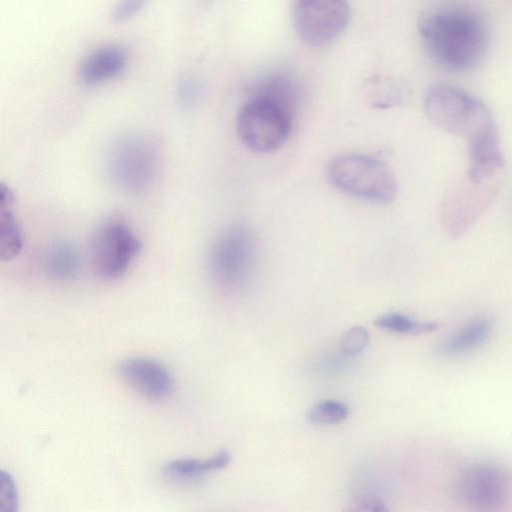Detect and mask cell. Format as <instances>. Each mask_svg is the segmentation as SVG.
Here are the masks:
<instances>
[{
    "instance_id": "obj_1",
    "label": "cell",
    "mask_w": 512,
    "mask_h": 512,
    "mask_svg": "<svg viewBox=\"0 0 512 512\" xmlns=\"http://www.w3.org/2000/svg\"><path fill=\"white\" fill-rule=\"evenodd\" d=\"M418 28L428 55L446 70L469 71L486 53L487 24L472 8L446 6L433 10L421 19Z\"/></svg>"
},
{
    "instance_id": "obj_2",
    "label": "cell",
    "mask_w": 512,
    "mask_h": 512,
    "mask_svg": "<svg viewBox=\"0 0 512 512\" xmlns=\"http://www.w3.org/2000/svg\"><path fill=\"white\" fill-rule=\"evenodd\" d=\"M424 110L433 125L467 141L496 127L480 99L450 84L432 85L425 94Z\"/></svg>"
},
{
    "instance_id": "obj_3",
    "label": "cell",
    "mask_w": 512,
    "mask_h": 512,
    "mask_svg": "<svg viewBox=\"0 0 512 512\" xmlns=\"http://www.w3.org/2000/svg\"><path fill=\"white\" fill-rule=\"evenodd\" d=\"M330 182L341 192L375 203H390L397 194L396 178L388 165L374 156L345 153L328 164Z\"/></svg>"
},
{
    "instance_id": "obj_4",
    "label": "cell",
    "mask_w": 512,
    "mask_h": 512,
    "mask_svg": "<svg viewBox=\"0 0 512 512\" xmlns=\"http://www.w3.org/2000/svg\"><path fill=\"white\" fill-rule=\"evenodd\" d=\"M257 262V239L251 228L234 224L215 240L209 255L213 282L223 290L238 291L251 280Z\"/></svg>"
},
{
    "instance_id": "obj_5",
    "label": "cell",
    "mask_w": 512,
    "mask_h": 512,
    "mask_svg": "<svg viewBox=\"0 0 512 512\" xmlns=\"http://www.w3.org/2000/svg\"><path fill=\"white\" fill-rule=\"evenodd\" d=\"M294 114L278 102L250 94L237 115V134L241 142L254 152L274 151L288 138Z\"/></svg>"
},
{
    "instance_id": "obj_6",
    "label": "cell",
    "mask_w": 512,
    "mask_h": 512,
    "mask_svg": "<svg viewBox=\"0 0 512 512\" xmlns=\"http://www.w3.org/2000/svg\"><path fill=\"white\" fill-rule=\"evenodd\" d=\"M110 179L129 194L147 190L158 170V151L146 136L131 134L117 140L107 158Z\"/></svg>"
},
{
    "instance_id": "obj_7",
    "label": "cell",
    "mask_w": 512,
    "mask_h": 512,
    "mask_svg": "<svg viewBox=\"0 0 512 512\" xmlns=\"http://www.w3.org/2000/svg\"><path fill=\"white\" fill-rule=\"evenodd\" d=\"M498 187V176L481 182L466 176L450 187L439 206L444 231L454 238L463 235L489 206Z\"/></svg>"
},
{
    "instance_id": "obj_8",
    "label": "cell",
    "mask_w": 512,
    "mask_h": 512,
    "mask_svg": "<svg viewBox=\"0 0 512 512\" xmlns=\"http://www.w3.org/2000/svg\"><path fill=\"white\" fill-rule=\"evenodd\" d=\"M140 249L141 242L127 223L120 219L107 220L91 240L92 267L102 279H117L126 273Z\"/></svg>"
},
{
    "instance_id": "obj_9",
    "label": "cell",
    "mask_w": 512,
    "mask_h": 512,
    "mask_svg": "<svg viewBox=\"0 0 512 512\" xmlns=\"http://www.w3.org/2000/svg\"><path fill=\"white\" fill-rule=\"evenodd\" d=\"M350 17L346 0H295L293 5L296 33L310 47L332 44L345 31Z\"/></svg>"
},
{
    "instance_id": "obj_10",
    "label": "cell",
    "mask_w": 512,
    "mask_h": 512,
    "mask_svg": "<svg viewBox=\"0 0 512 512\" xmlns=\"http://www.w3.org/2000/svg\"><path fill=\"white\" fill-rule=\"evenodd\" d=\"M457 494L468 506L489 509L504 502L509 482L504 471L491 463L467 467L457 481Z\"/></svg>"
},
{
    "instance_id": "obj_11",
    "label": "cell",
    "mask_w": 512,
    "mask_h": 512,
    "mask_svg": "<svg viewBox=\"0 0 512 512\" xmlns=\"http://www.w3.org/2000/svg\"><path fill=\"white\" fill-rule=\"evenodd\" d=\"M117 372L124 383L143 397L160 401L174 391V377L160 361L146 356H131L121 360Z\"/></svg>"
},
{
    "instance_id": "obj_12",
    "label": "cell",
    "mask_w": 512,
    "mask_h": 512,
    "mask_svg": "<svg viewBox=\"0 0 512 512\" xmlns=\"http://www.w3.org/2000/svg\"><path fill=\"white\" fill-rule=\"evenodd\" d=\"M467 143V177L476 182L497 177L504 166V158L496 127L477 135Z\"/></svg>"
},
{
    "instance_id": "obj_13",
    "label": "cell",
    "mask_w": 512,
    "mask_h": 512,
    "mask_svg": "<svg viewBox=\"0 0 512 512\" xmlns=\"http://www.w3.org/2000/svg\"><path fill=\"white\" fill-rule=\"evenodd\" d=\"M128 64L126 49L118 44L97 48L79 65L78 77L86 85H96L121 75Z\"/></svg>"
},
{
    "instance_id": "obj_14",
    "label": "cell",
    "mask_w": 512,
    "mask_h": 512,
    "mask_svg": "<svg viewBox=\"0 0 512 512\" xmlns=\"http://www.w3.org/2000/svg\"><path fill=\"white\" fill-rule=\"evenodd\" d=\"M41 266L50 279L69 282L80 273L81 256L75 245L59 241L50 245L43 253Z\"/></svg>"
},
{
    "instance_id": "obj_15",
    "label": "cell",
    "mask_w": 512,
    "mask_h": 512,
    "mask_svg": "<svg viewBox=\"0 0 512 512\" xmlns=\"http://www.w3.org/2000/svg\"><path fill=\"white\" fill-rule=\"evenodd\" d=\"M14 201L12 190L2 184L0 188V258L3 261L14 259L23 246L21 228L13 210Z\"/></svg>"
},
{
    "instance_id": "obj_16",
    "label": "cell",
    "mask_w": 512,
    "mask_h": 512,
    "mask_svg": "<svg viewBox=\"0 0 512 512\" xmlns=\"http://www.w3.org/2000/svg\"><path fill=\"white\" fill-rule=\"evenodd\" d=\"M231 461V455L226 450L217 452L210 458H181L167 462L163 466V474L174 480H191L199 478L212 471L225 468Z\"/></svg>"
},
{
    "instance_id": "obj_17",
    "label": "cell",
    "mask_w": 512,
    "mask_h": 512,
    "mask_svg": "<svg viewBox=\"0 0 512 512\" xmlns=\"http://www.w3.org/2000/svg\"><path fill=\"white\" fill-rule=\"evenodd\" d=\"M491 329L492 325L488 319H475L445 339L440 344V352L446 356H458L473 351L487 341Z\"/></svg>"
},
{
    "instance_id": "obj_18",
    "label": "cell",
    "mask_w": 512,
    "mask_h": 512,
    "mask_svg": "<svg viewBox=\"0 0 512 512\" xmlns=\"http://www.w3.org/2000/svg\"><path fill=\"white\" fill-rule=\"evenodd\" d=\"M278 102L293 112L299 104L300 94L297 85L285 75H272L258 83L251 92Z\"/></svg>"
},
{
    "instance_id": "obj_19",
    "label": "cell",
    "mask_w": 512,
    "mask_h": 512,
    "mask_svg": "<svg viewBox=\"0 0 512 512\" xmlns=\"http://www.w3.org/2000/svg\"><path fill=\"white\" fill-rule=\"evenodd\" d=\"M375 324L381 329L401 334H420L438 328L434 322L418 321L400 313L382 315L375 320Z\"/></svg>"
},
{
    "instance_id": "obj_20",
    "label": "cell",
    "mask_w": 512,
    "mask_h": 512,
    "mask_svg": "<svg viewBox=\"0 0 512 512\" xmlns=\"http://www.w3.org/2000/svg\"><path fill=\"white\" fill-rule=\"evenodd\" d=\"M349 414V408L346 404L326 400L321 401L310 408L306 418L307 421L313 425H331L344 421Z\"/></svg>"
},
{
    "instance_id": "obj_21",
    "label": "cell",
    "mask_w": 512,
    "mask_h": 512,
    "mask_svg": "<svg viewBox=\"0 0 512 512\" xmlns=\"http://www.w3.org/2000/svg\"><path fill=\"white\" fill-rule=\"evenodd\" d=\"M202 94L200 82L193 76L185 75L176 84V98L178 103L186 109L195 107Z\"/></svg>"
},
{
    "instance_id": "obj_22",
    "label": "cell",
    "mask_w": 512,
    "mask_h": 512,
    "mask_svg": "<svg viewBox=\"0 0 512 512\" xmlns=\"http://www.w3.org/2000/svg\"><path fill=\"white\" fill-rule=\"evenodd\" d=\"M370 342L369 332L362 326L347 330L340 340V350L346 356H355L363 352Z\"/></svg>"
},
{
    "instance_id": "obj_23",
    "label": "cell",
    "mask_w": 512,
    "mask_h": 512,
    "mask_svg": "<svg viewBox=\"0 0 512 512\" xmlns=\"http://www.w3.org/2000/svg\"><path fill=\"white\" fill-rule=\"evenodd\" d=\"M18 506V490L12 475L1 471L0 475V512H15Z\"/></svg>"
},
{
    "instance_id": "obj_24",
    "label": "cell",
    "mask_w": 512,
    "mask_h": 512,
    "mask_svg": "<svg viewBox=\"0 0 512 512\" xmlns=\"http://www.w3.org/2000/svg\"><path fill=\"white\" fill-rule=\"evenodd\" d=\"M150 0H120L114 7L111 18L115 23H123L138 15Z\"/></svg>"
},
{
    "instance_id": "obj_25",
    "label": "cell",
    "mask_w": 512,
    "mask_h": 512,
    "mask_svg": "<svg viewBox=\"0 0 512 512\" xmlns=\"http://www.w3.org/2000/svg\"><path fill=\"white\" fill-rule=\"evenodd\" d=\"M353 511H386L388 508L385 506V503L375 497V496H368V495H362L357 498L351 503V507L349 508Z\"/></svg>"
},
{
    "instance_id": "obj_26",
    "label": "cell",
    "mask_w": 512,
    "mask_h": 512,
    "mask_svg": "<svg viewBox=\"0 0 512 512\" xmlns=\"http://www.w3.org/2000/svg\"><path fill=\"white\" fill-rule=\"evenodd\" d=\"M207 1V0H206Z\"/></svg>"
}]
</instances>
